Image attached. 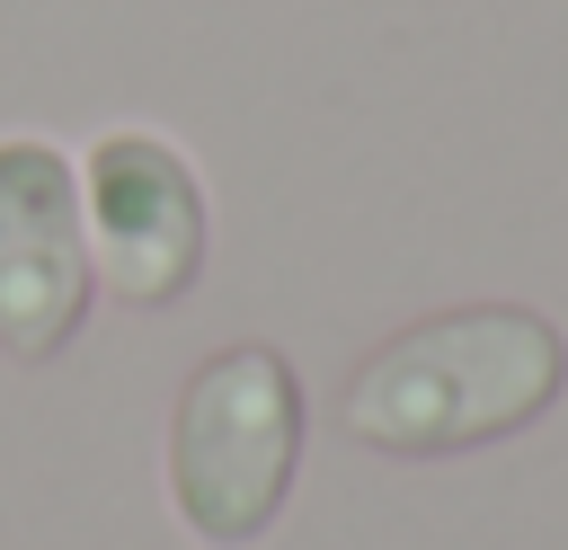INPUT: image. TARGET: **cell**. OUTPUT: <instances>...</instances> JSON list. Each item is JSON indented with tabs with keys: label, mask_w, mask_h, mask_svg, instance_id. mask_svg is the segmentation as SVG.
<instances>
[{
	"label": "cell",
	"mask_w": 568,
	"mask_h": 550,
	"mask_svg": "<svg viewBox=\"0 0 568 550\" xmlns=\"http://www.w3.org/2000/svg\"><path fill=\"white\" fill-rule=\"evenodd\" d=\"M89 275L124 310H169L204 275V186L195 160L160 133H98L80 169Z\"/></svg>",
	"instance_id": "3957f363"
},
{
	"label": "cell",
	"mask_w": 568,
	"mask_h": 550,
	"mask_svg": "<svg viewBox=\"0 0 568 550\" xmlns=\"http://www.w3.org/2000/svg\"><path fill=\"white\" fill-rule=\"evenodd\" d=\"M559 390H568V337L541 310L462 302L382 337L346 373L337 426L390 461H453V452L524 435L532 417L559 408Z\"/></svg>",
	"instance_id": "6da1fadb"
},
{
	"label": "cell",
	"mask_w": 568,
	"mask_h": 550,
	"mask_svg": "<svg viewBox=\"0 0 568 550\" xmlns=\"http://www.w3.org/2000/svg\"><path fill=\"white\" fill-rule=\"evenodd\" d=\"M98 302L80 169L44 133H0V355L53 364Z\"/></svg>",
	"instance_id": "277c9868"
},
{
	"label": "cell",
	"mask_w": 568,
	"mask_h": 550,
	"mask_svg": "<svg viewBox=\"0 0 568 550\" xmlns=\"http://www.w3.org/2000/svg\"><path fill=\"white\" fill-rule=\"evenodd\" d=\"M302 470V381L275 346H213L169 408V506L204 550L275 532Z\"/></svg>",
	"instance_id": "7a4b0ae2"
}]
</instances>
